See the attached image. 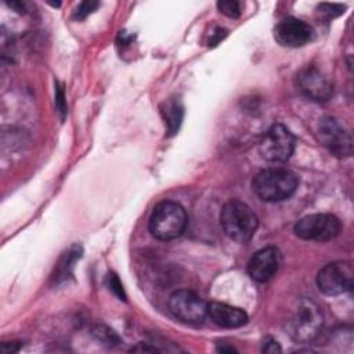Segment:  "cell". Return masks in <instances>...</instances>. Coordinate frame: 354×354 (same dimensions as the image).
<instances>
[{
	"instance_id": "10",
	"label": "cell",
	"mask_w": 354,
	"mask_h": 354,
	"mask_svg": "<svg viewBox=\"0 0 354 354\" xmlns=\"http://www.w3.org/2000/svg\"><path fill=\"white\" fill-rule=\"evenodd\" d=\"M318 137L322 145L336 156H350L353 152L351 134L333 118L321 119L318 126Z\"/></svg>"
},
{
	"instance_id": "4",
	"label": "cell",
	"mask_w": 354,
	"mask_h": 354,
	"mask_svg": "<svg viewBox=\"0 0 354 354\" xmlns=\"http://www.w3.org/2000/svg\"><path fill=\"white\" fill-rule=\"evenodd\" d=\"M188 224L185 209L171 201L158 203L149 217L148 228L153 238L159 241H171L183 235Z\"/></svg>"
},
{
	"instance_id": "6",
	"label": "cell",
	"mask_w": 354,
	"mask_h": 354,
	"mask_svg": "<svg viewBox=\"0 0 354 354\" xmlns=\"http://www.w3.org/2000/svg\"><path fill=\"white\" fill-rule=\"evenodd\" d=\"M295 151V136L281 123L272 124L259 142V152L268 162H286Z\"/></svg>"
},
{
	"instance_id": "15",
	"label": "cell",
	"mask_w": 354,
	"mask_h": 354,
	"mask_svg": "<svg viewBox=\"0 0 354 354\" xmlns=\"http://www.w3.org/2000/svg\"><path fill=\"white\" fill-rule=\"evenodd\" d=\"M166 113L169 115V119H167L169 130H170V133L173 134V133L178 129L183 111H181V108L177 106L176 102H171V104H169V106H166Z\"/></svg>"
},
{
	"instance_id": "8",
	"label": "cell",
	"mask_w": 354,
	"mask_h": 354,
	"mask_svg": "<svg viewBox=\"0 0 354 354\" xmlns=\"http://www.w3.org/2000/svg\"><path fill=\"white\" fill-rule=\"evenodd\" d=\"M170 313L181 322L201 324L207 315V303L199 295L188 289H180L169 297Z\"/></svg>"
},
{
	"instance_id": "21",
	"label": "cell",
	"mask_w": 354,
	"mask_h": 354,
	"mask_svg": "<svg viewBox=\"0 0 354 354\" xmlns=\"http://www.w3.org/2000/svg\"><path fill=\"white\" fill-rule=\"evenodd\" d=\"M263 351L264 353H271V354H275V353H281V347L278 344L277 340H274L272 337H268L264 344H263Z\"/></svg>"
},
{
	"instance_id": "3",
	"label": "cell",
	"mask_w": 354,
	"mask_h": 354,
	"mask_svg": "<svg viewBox=\"0 0 354 354\" xmlns=\"http://www.w3.org/2000/svg\"><path fill=\"white\" fill-rule=\"evenodd\" d=\"M220 224L228 238L238 243H246L253 238L259 227V218L249 205L231 199L221 209Z\"/></svg>"
},
{
	"instance_id": "20",
	"label": "cell",
	"mask_w": 354,
	"mask_h": 354,
	"mask_svg": "<svg viewBox=\"0 0 354 354\" xmlns=\"http://www.w3.org/2000/svg\"><path fill=\"white\" fill-rule=\"evenodd\" d=\"M55 105L58 108V111L65 115L66 113V102H65V97H64V91L62 87H59L57 84V93H55Z\"/></svg>"
},
{
	"instance_id": "5",
	"label": "cell",
	"mask_w": 354,
	"mask_h": 354,
	"mask_svg": "<svg viewBox=\"0 0 354 354\" xmlns=\"http://www.w3.org/2000/svg\"><path fill=\"white\" fill-rule=\"evenodd\" d=\"M354 283L353 263L337 260L324 266L317 275L319 290L328 296H337L351 290Z\"/></svg>"
},
{
	"instance_id": "12",
	"label": "cell",
	"mask_w": 354,
	"mask_h": 354,
	"mask_svg": "<svg viewBox=\"0 0 354 354\" xmlns=\"http://www.w3.org/2000/svg\"><path fill=\"white\" fill-rule=\"evenodd\" d=\"M281 266V252L275 246H267L256 252L249 263L248 272L256 282L270 281Z\"/></svg>"
},
{
	"instance_id": "2",
	"label": "cell",
	"mask_w": 354,
	"mask_h": 354,
	"mask_svg": "<svg viewBox=\"0 0 354 354\" xmlns=\"http://www.w3.org/2000/svg\"><path fill=\"white\" fill-rule=\"evenodd\" d=\"M297 184V176L283 167L264 169L259 171L252 181L254 194L264 202H281L290 198Z\"/></svg>"
},
{
	"instance_id": "7",
	"label": "cell",
	"mask_w": 354,
	"mask_h": 354,
	"mask_svg": "<svg viewBox=\"0 0 354 354\" xmlns=\"http://www.w3.org/2000/svg\"><path fill=\"white\" fill-rule=\"evenodd\" d=\"M342 230L340 220L328 213L308 214L295 224V234L306 241H330Z\"/></svg>"
},
{
	"instance_id": "14",
	"label": "cell",
	"mask_w": 354,
	"mask_h": 354,
	"mask_svg": "<svg viewBox=\"0 0 354 354\" xmlns=\"http://www.w3.org/2000/svg\"><path fill=\"white\" fill-rule=\"evenodd\" d=\"M93 335L100 340V342H102V343H105V344H119V342H120V339H119V336L113 332V330H111L109 328H106V326H97L94 330H93Z\"/></svg>"
},
{
	"instance_id": "9",
	"label": "cell",
	"mask_w": 354,
	"mask_h": 354,
	"mask_svg": "<svg viewBox=\"0 0 354 354\" xmlns=\"http://www.w3.org/2000/svg\"><path fill=\"white\" fill-rule=\"evenodd\" d=\"M296 86L303 95L317 102H325L333 94V84L315 66L300 69L296 76Z\"/></svg>"
},
{
	"instance_id": "16",
	"label": "cell",
	"mask_w": 354,
	"mask_h": 354,
	"mask_svg": "<svg viewBox=\"0 0 354 354\" xmlns=\"http://www.w3.org/2000/svg\"><path fill=\"white\" fill-rule=\"evenodd\" d=\"M217 8L230 18H238L241 15V4L235 0H221L217 3Z\"/></svg>"
},
{
	"instance_id": "18",
	"label": "cell",
	"mask_w": 354,
	"mask_h": 354,
	"mask_svg": "<svg viewBox=\"0 0 354 354\" xmlns=\"http://www.w3.org/2000/svg\"><path fill=\"white\" fill-rule=\"evenodd\" d=\"M322 14H326L328 17H337L344 12L346 6L343 4H329V3H322L318 6Z\"/></svg>"
},
{
	"instance_id": "11",
	"label": "cell",
	"mask_w": 354,
	"mask_h": 354,
	"mask_svg": "<svg viewBox=\"0 0 354 354\" xmlns=\"http://www.w3.org/2000/svg\"><path fill=\"white\" fill-rule=\"evenodd\" d=\"M274 37L281 46L301 47L314 39V29L299 18L288 17L277 24Z\"/></svg>"
},
{
	"instance_id": "13",
	"label": "cell",
	"mask_w": 354,
	"mask_h": 354,
	"mask_svg": "<svg viewBox=\"0 0 354 354\" xmlns=\"http://www.w3.org/2000/svg\"><path fill=\"white\" fill-rule=\"evenodd\" d=\"M207 315L216 325L230 329L239 328L248 322V314L242 308L218 301L207 304Z\"/></svg>"
},
{
	"instance_id": "19",
	"label": "cell",
	"mask_w": 354,
	"mask_h": 354,
	"mask_svg": "<svg viewBox=\"0 0 354 354\" xmlns=\"http://www.w3.org/2000/svg\"><path fill=\"white\" fill-rule=\"evenodd\" d=\"M108 285H109V289H111L115 295H118L120 299L124 300L123 286H122L119 278H118L115 274H109V275H108Z\"/></svg>"
},
{
	"instance_id": "17",
	"label": "cell",
	"mask_w": 354,
	"mask_h": 354,
	"mask_svg": "<svg viewBox=\"0 0 354 354\" xmlns=\"http://www.w3.org/2000/svg\"><path fill=\"white\" fill-rule=\"evenodd\" d=\"M98 6H100L98 1H91V0L80 3V4L77 6L76 11H75V18H76V19H83V18H86V17H87L88 14H91Z\"/></svg>"
},
{
	"instance_id": "1",
	"label": "cell",
	"mask_w": 354,
	"mask_h": 354,
	"mask_svg": "<svg viewBox=\"0 0 354 354\" xmlns=\"http://www.w3.org/2000/svg\"><path fill=\"white\" fill-rule=\"evenodd\" d=\"M324 325V315L315 301L307 297H300L295 301L285 328L289 336L299 343L314 340Z\"/></svg>"
}]
</instances>
